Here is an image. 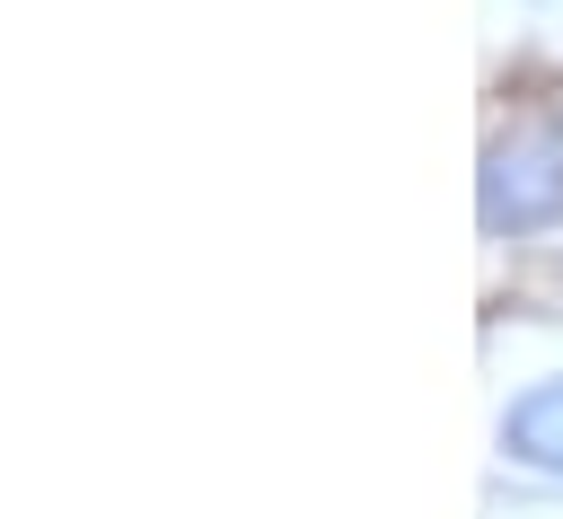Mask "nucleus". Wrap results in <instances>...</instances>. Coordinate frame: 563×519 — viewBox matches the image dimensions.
Listing matches in <instances>:
<instances>
[{"label": "nucleus", "instance_id": "1", "mask_svg": "<svg viewBox=\"0 0 563 519\" xmlns=\"http://www.w3.org/2000/svg\"><path fill=\"white\" fill-rule=\"evenodd\" d=\"M563 220V114H519L484 150V229Z\"/></svg>", "mask_w": 563, "mask_h": 519}, {"label": "nucleus", "instance_id": "2", "mask_svg": "<svg viewBox=\"0 0 563 519\" xmlns=\"http://www.w3.org/2000/svg\"><path fill=\"white\" fill-rule=\"evenodd\" d=\"M501 449L528 457V466H554V475H563V378H545L537 396H519V405L501 413Z\"/></svg>", "mask_w": 563, "mask_h": 519}]
</instances>
